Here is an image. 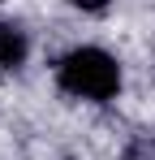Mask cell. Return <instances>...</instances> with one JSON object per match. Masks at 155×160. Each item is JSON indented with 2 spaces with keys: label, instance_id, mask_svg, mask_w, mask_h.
Returning a JSON list of instances; mask_svg holds the SVG:
<instances>
[{
  "label": "cell",
  "instance_id": "obj_1",
  "mask_svg": "<svg viewBox=\"0 0 155 160\" xmlns=\"http://www.w3.org/2000/svg\"><path fill=\"white\" fill-rule=\"evenodd\" d=\"M56 78L69 95H82V100H112L121 91V65L103 48H73L56 65Z\"/></svg>",
  "mask_w": 155,
  "mask_h": 160
},
{
  "label": "cell",
  "instance_id": "obj_2",
  "mask_svg": "<svg viewBox=\"0 0 155 160\" xmlns=\"http://www.w3.org/2000/svg\"><path fill=\"white\" fill-rule=\"evenodd\" d=\"M30 52V43H26V30L13 26V22H0V69H17Z\"/></svg>",
  "mask_w": 155,
  "mask_h": 160
},
{
  "label": "cell",
  "instance_id": "obj_3",
  "mask_svg": "<svg viewBox=\"0 0 155 160\" xmlns=\"http://www.w3.org/2000/svg\"><path fill=\"white\" fill-rule=\"evenodd\" d=\"M125 160H155L151 138H134V143H129V152H125Z\"/></svg>",
  "mask_w": 155,
  "mask_h": 160
},
{
  "label": "cell",
  "instance_id": "obj_4",
  "mask_svg": "<svg viewBox=\"0 0 155 160\" xmlns=\"http://www.w3.org/2000/svg\"><path fill=\"white\" fill-rule=\"evenodd\" d=\"M69 4H73V9H86V13H99L108 0H69Z\"/></svg>",
  "mask_w": 155,
  "mask_h": 160
}]
</instances>
